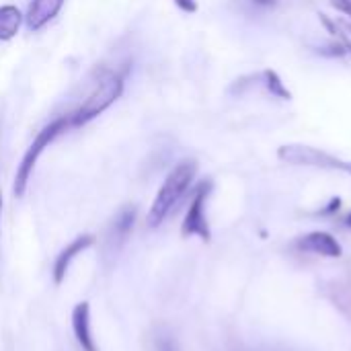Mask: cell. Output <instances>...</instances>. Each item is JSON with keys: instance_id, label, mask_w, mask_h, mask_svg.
Masks as SVG:
<instances>
[{"instance_id": "ac0fdd59", "label": "cell", "mask_w": 351, "mask_h": 351, "mask_svg": "<svg viewBox=\"0 0 351 351\" xmlns=\"http://www.w3.org/2000/svg\"><path fill=\"white\" fill-rule=\"evenodd\" d=\"M341 208V199L339 197H333L331 202H329V206L323 210V214H333V212H337Z\"/></svg>"}, {"instance_id": "8fae6325", "label": "cell", "mask_w": 351, "mask_h": 351, "mask_svg": "<svg viewBox=\"0 0 351 351\" xmlns=\"http://www.w3.org/2000/svg\"><path fill=\"white\" fill-rule=\"evenodd\" d=\"M25 14L14 4H0V41H10L19 35Z\"/></svg>"}, {"instance_id": "ba28073f", "label": "cell", "mask_w": 351, "mask_h": 351, "mask_svg": "<svg viewBox=\"0 0 351 351\" xmlns=\"http://www.w3.org/2000/svg\"><path fill=\"white\" fill-rule=\"evenodd\" d=\"M72 333L76 337V343L82 351H99L93 331H90V304L88 302H78L72 308Z\"/></svg>"}, {"instance_id": "e0dca14e", "label": "cell", "mask_w": 351, "mask_h": 351, "mask_svg": "<svg viewBox=\"0 0 351 351\" xmlns=\"http://www.w3.org/2000/svg\"><path fill=\"white\" fill-rule=\"evenodd\" d=\"M158 351H179L177 350V343L175 341H171V339H162V341H158Z\"/></svg>"}, {"instance_id": "9a60e30c", "label": "cell", "mask_w": 351, "mask_h": 351, "mask_svg": "<svg viewBox=\"0 0 351 351\" xmlns=\"http://www.w3.org/2000/svg\"><path fill=\"white\" fill-rule=\"evenodd\" d=\"M329 2H331V6H333L335 10H339L341 14L350 16L351 21V0H329Z\"/></svg>"}, {"instance_id": "7402d4cb", "label": "cell", "mask_w": 351, "mask_h": 351, "mask_svg": "<svg viewBox=\"0 0 351 351\" xmlns=\"http://www.w3.org/2000/svg\"><path fill=\"white\" fill-rule=\"evenodd\" d=\"M0 216H2V193H0Z\"/></svg>"}, {"instance_id": "7c38bea8", "label": "cell", "mask_w": 351, "mask_h": 351, "mask_svg": "<svg viewBox=\"0 0 351 351\" xmlns=\"http://www.w3.org/2000/svg\"><path fill=\"white\" fill-rule=\"evenodd\" d=\"M319 19L327 27V31L333 37H337V41L346 47V51L351 53V21H348V19H329L323 12L319 14Z\"/></svg>"}, {"instance_id": "5b68a950", "label": "cell", "mask_w": 351, "mask_h": 351, "mask_svg": "<svg viewBox=\"0 0 351 351\" xmlns=\"http://www.w3.org/2000/svg\"><path fill=\"white\" fill-rule=\"evenodd\" d=\"M210 191H212L210 179H204L202 183H197L193 197H191V204H189L187 214H185L183 224H181V234L185 239L187 237H199L204 243L212 241V230H210V224L206 218V202H208Z\"/></svg>"}, {"instance_id": "2e32d148", "label": "cell", "mask_w": 351, "mask_h": 351, "mask_svg": "<svg viewBox=\"0 0 351 351\" xmlns=\"http://www.w3.org/2000/svg\"><path fill=\"white\" fill-rule=\"evenodd\" d=\"M175 4H177L183 12H195V10H197V0H175Z\"/></svg>"}, {"instance_id": "44dd1931", "label": "cell", "mask_w": 351, "mask_h": 351, "mask_svg": "<svg viewBox=\"0 0 351 351\" xmlns=\"http://www.w3.org/2000/svg\"><path fill=\"white\" fill-rule=\"evenodd\" d=\"M346 224H348V226H350V228H351V214H350V216H348V220H346Z\"/></svg>"}, {"instance_id": "d6986e66", "label": "cell", "mask_w": 351, "mask_h": 351, "mask_svg": "<svg viewBox=\"0 0 351 351\" xmlns=\"http://www.w3.org/2000/svg\"><path fill=\"white\" fill-rule=\"evenodd\" d=\"M251 2L257 6H263V8H271V6H278L280 0H251Z\"/></svg>"}, {"instance_id": "30bf717a", "label": "cell", "mask_w": 351, "mask_h": 351, "mask_svg": "<svg viewBox=\"0 0 351 351\" xmlns=\"http://www.w3.org/2000/svg\"><path fill=\"white\" fill-rule=\"evenodd\" d=\"M136 218H138V208L136 206H125L119 210V214L115 216L113 220V226H111V232H109V241L111 243H125L128 237L132 234L134 230V224H136Z\"/></svg>"}, {"instance_id": "ffe728a7", "label": "cell", "mask_w": 351, "mask_h": 351, "mask_svg": "<svg viewBox=\"0 0 351 351\" xmlns=\"http://www.w3.org/2000/svg\"><path fill=\"white\" fill-rule=\"evenodd\" d=\"M346 173H348V175H351V160H348V169H346Z\"/></svg>"}, {"instance_id": "8992f818", "label": "cell", "mask_w": 351, "mask_h": 351, "mask_svg": "<svg viewBox=\"0 0 351 351\" xmlns=\"http://www.w3.org/2000/svg\"><path fill=\"white\" fill-rule=\"evenodd\" d=\"M95 243H97V237H95V234H80V237H76L70 245H66V247L60 251V255L56 257L53 267H51V278H53V284H56V286L64 284V280H66V276H68V269H70L72 261H74L78 255H82L86 249H90Z\"/></svg>"}, {"instance_id": "5bb4252c", "label": "cell", "mask_w": 351, "mask_h": 351, "mask_svg": "<svg viewBox=\"0 0 351 351\" xmlns=\"http://www.w3.org/2000/svg\"><path fill=\"white\" fill-rule=\"evenodd\" d=\"M319 53H321V56L339 58V56H343V53H346V47H343L339 41H335V43H331V45H323V47H319Z\"/></svg>"}, {"instance_id": "9c48e42d", "label": "cell", "mask_w": 351, "mask_h": 351, "mask_svg": "<svg viewBox=\"0 0 351 351\" xmlns=\"http://www.w3.org/2000/svg\"><path fill=\"white\" fill-rule=\"evenodd\" d=\"M296 245H298V249H302V251L317 253V255L331 257V259L341 257V253H343V249H341V245L337 243V239L331 237L329 232H321V230L302 237Z\"/></svg>"}, {"instance_id": "6da1fadb", "label": "cell", "mask_w": 351, "mask_h": 351, "mask_svg": "<svg viewBox=\"0 0 351 351\" xmlns=\"http://www.w3.org/2000/svg\"><path fill=\"white\" fill-rule=\"evenodd\" d=\"M195 175H197V160H193V158H185L173 167V171L167 175L165 183L160 185V189L148 210L146 224L150 230H156L169 218V214L175 210V206L181 202V197L191 187Z\"/></svg>"}, {"instance_id": "3957f363", "label": "cell", "mask_w": 351, "mask_h": 351, "mask_svg": "<svg viewBox=\"0 0 351 351\" xmlns=\"http://www.w3.org/2000/svg\"><path fill=\"white\" fill-rule=\"evenodd\" d=\"M68 128H72L70 123V115H62V117H56L53 121H49L31 142V146L25 150L19 167H16V173H14V183H12V193L14 197H23L25 191H27V185H29V179L33 175V169L39 160V156L45 152V148L58 138L62 136Z\"/></svg>"}, {"instance_id": "52a82bcc", "label": "cell", "mask_w": 351, "mask_h": 351, "mask_svg": "<svg viewBox=\"0 0 351 351\" xmlns=\"http://www.w3.org/2000/svg\"><path fill=\"white\" fill-rule=\"evenodd\" d=\"M66 0H31L25 12V25L29 31H41L49 21H53Z\"/></svg>"}, {"instance_id": "277c9868", "label": "cell", "mask_w": 351, "mask_h": 351, "mask_svg": "<svg viewBox=\"0 0 351 351\" xmlns=\"http://www.w3.org/2000/svg\"><path fill=\"white\" fill-rule=\"evenodd\" d=\"M278 158L292 167H313L325 171H343L348 169V160H341L321 148L306 144H284L278 148Z\"/></svg>"}, {"instance_id": "4fadbf2b", "label": "cell", "mask_w": 351, "mask_h": 351, "mask_svg": "<svg viewBox=\"0 0 351 351\" xmlns=\"http://www.w3.org/2000/svg\"><path fill=\"white\" fill-rule=\"evenodd\" d=\"M261 82L265 84V88H267V93H269L271 97H278V99H282V101H290V99H292V93L286 88L284 80L280 78V74H278L276 70H271V68L263 70V72H261Z\"/></svg>"}, {"instance_id": "7a4b0ae2", "label": "cell", "mask_w": 351, "mask_h": 351, "mask_svg": "<svg viewBox=\"0 0 351 351\" xmlns=\"http://www.w3.org/2000/svg\"><path fill=\"white\" fill-rule=\"evenodd\" d=\"M123 84H125L123 82V74L107 72L95 84V88L88 93V97L82 101V105L70 115L72 128H82L88 121H93L95 117H99L101 113H105L123 95Z\"/></svg>"}]
</instances>
